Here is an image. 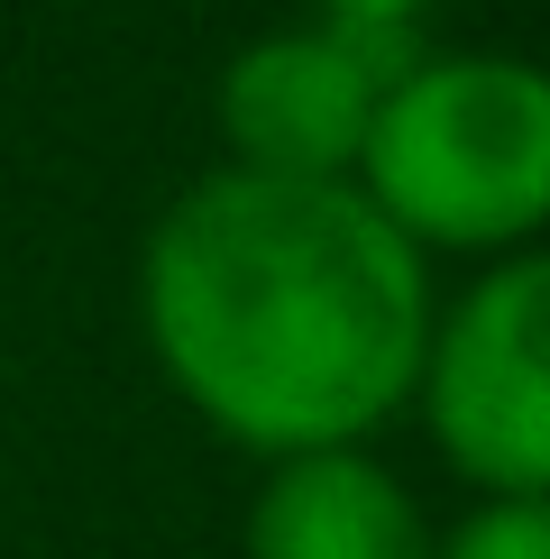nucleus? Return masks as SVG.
I'll return each instance as SVG.
<instances>
[{
  "label": "nucleus",
  "instance_id": "nucleus-6",
  "mask_svg": "<svg viewBox=\"0 0 550 559\" xmlns=\"http://www.w3.org/2000/svg\"><path fill=\"white\" fill-rule=\"evenodd\" d=\"M431 559H550V496H487L450 523V542H431Z\"/></svg>",
  "mask_w": 550,
  "mask_h": 559
},
{
  "label": "nucleus",
  "instance_id": "nucleus-3",
  "mask_svg": "<svg viewBox=\"0 0 550 559\" xmlns=\"http://www.w3.org/2000/svg\"><path fill=\"white\" fill-rule=\"evenodd\" d=\"M422 413L441 459L487 496H550V248L487 266L431 321Z\"/></svg>",
  "mask_w": 550,
  "mask_h": 559
},
{
  "label": "nucleus",
  "instance_id": "nucleus-7",
  "mask_svg": "<svg viewBox=\"0 0 550 559\" xmlns=\"http://www.w3.org/2000/svg\"><path fill=\"white\" fill-rule=\"evenodd\" d=\"M431 0H331V19H422Z\"/></svg>",
  "mask_w": 550,
  "mask_h": 559
},
{
  "label": "nucleus",
  "instance_id": "nucleus-4",
  "mask_svg": "<svg viewBox=\"0 0 550 559\" xmlns=\"http://www.w3.org/2000/svg\"><path fill=\"white\" fill-rule=\"evenodd\" d=\"M412 64H422L412 19H321V28L258 37L220 74V129L248 175L349 183L367 129H376V102Z\"/></svg>",
  "mask_w": 550,
  "mask_h": 559
},
{
  "label": "nucleus",
  "instance_id": "nucleus-2",
  "mask_svg": "<svg viewBox=\"0 0 550 559\" xmlns=\"http://www.w3.org/2000/svg\"><path fill=\"white\" fill-rule=\"evenodd\" d=\"M349 183L412 248H523L550 221V64L422 56L376 102Z\"/></svg>",
  "mask_w": 550,
  "mask_h": 559
},
{
  "label": "nucleus",
  "instance_id": "nucleus-5",
  "mask_svg": "<svg viewBox=\"0 0 550 559\" xmlns=\"http://www.w3.org/2000/svg\"><path fill=\"white\" fill-rule=\"evenodd\" d=\"M248 559H431L422 504L367 450L275 459L248 504Z\"/></svg>",
  "mask_w": 550,
  "mask_h": 559
},
{
  "label": "nucleus",
  "instance_id": "nucleus-1",
  "mask_svg": "<svg viewBox=\"0 0 550 559\" xmlns=\"http://www.w3.org/2000/svg\"><path fill=\"white\" fill-rule=\"evenodd\" d=\"M138 312L212 431L312 459L358 450L422 385L431 275L358 183L220 166L147 229Z\"/></svg>",
  "mask_w": 550,
  "mask_h": 559
}]
</instances>
